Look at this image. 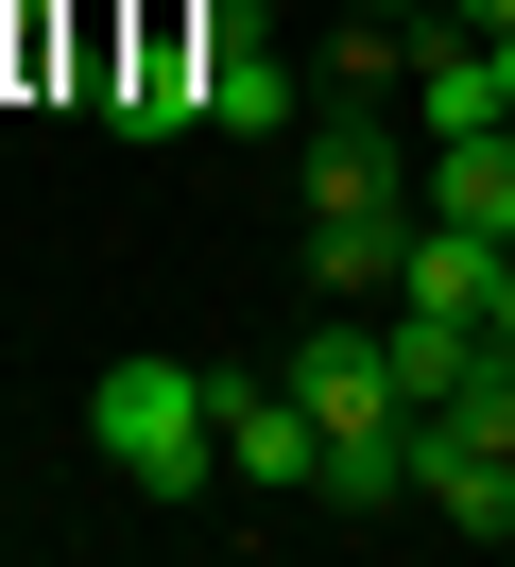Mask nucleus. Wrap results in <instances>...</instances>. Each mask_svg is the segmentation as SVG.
Listing matches in <instances>:
<instances>
[{
  "label": "nucleus",
  "instance_id": "obj_11",
  "mask_svg": "<svg viewBox=\"0 0 515 567\" xmlns=\"http://www.w3.org/2000/svg\"><path fill=\"white\" fill-rule=\"evenodd\" d=\"M327 498H343V516H395V498H412V413L395 430H327Z\"/></svg>",
  "mask_w": 515,
  "mask_h": 567
},
{
  "label": "nucleus",
  "instance_id": "obj_14",
  "mask_svg": "<svg viewBox=\"0 0 515 567\" xmlns=\"http://www.w3.org/2000/svg\"><path fill=\"white\" fill-rule=\"evenodd\" d=\"M481 327H498V344H515V258H498V310H481Z\"/></svg>",
  "mask_w": 515,
  "mask_h": 567
},
{
  "label": "nucleus",
  "instance_id": "obj_3",
  "mask_svg": "<svg viewBox=\"0 0 515 567\" xmlns=\"http://www.w3.org/2000/svg\"><path fill=\"white\" fill-rule=\"evenodd\" d=\"M412 498H430L446 533H481V550H515V447L464 413H412Z\"/></svg>",
  "mask_w": 515,
  "mask_h": 567
},
{
  "label": "nucleus",
  "instance_id": "obj_2",
  "mask_svg": "<svg viewBox=\"0 0 515 567\" xmlns=\"http://www.w3.org/2000/svg\"><path fill=\"white\" fill-rule=\"evenodd\" d=\"M224 395V482H258V498H327V413H309L292 379H206Z\"/></svg>",
  "mask_w": 515,
  "mask_h": 567
},
{
  "label": "nucleus",
  "instance_id": "obj_15",
  "mask_svg": "<svg viewBox=\"0 0 515 567\" xmlns=\"http://www.w3.org/2000/svg\"><path fill=\"white\" fill-rule=\"evenodd\" d=\"M0 533H18V498H0Z\"/></svg>",
  "mask_w": 515,
  "mask_h": 567
},
{
  "label": "nucleus",
  "instance_id": "obj_8",
  "mask_svg": "<svg viewBox=\"0 0 515 567\" xmlns=\"http://www.w3.org/2000/svg\"><path fill=\"white\" fill-rule=\"evenodd\" d=\"M378 361H395V395H412V413H446V395H464V361H481V327L395 292V310H378Z\"/></svg>",
  "mask_w": 515,
  "mask_h": 567
},
{
  "label": "nucleus",
  "instance_id": "obj_7",
  "mask_svg": "<svg viewBox=\"0 0 515 567\" xmlns=\"http://www.w3.org/2000/svg\"><path fill=\"white\" fill-rule=\"evenodd\" d=\"M292 189H309V224H361V207H412V189H395V155H378V138H361V104H343V121H327V138H309V155H292Z\"/></svg>",
  "mask_w": 515,
  "mask_h": 567
},
{
  "label": "nucleus",
  "instance_id": "obj_13",
  "mask_svg": "<svg viewBox=\"0 0 515 567\" xmlns=\"http://www.w3.org/2000/svg\"><path fill=\"white\" fill-rule=\"evenodd\" d=\"M430 18H464V35H515V0H430Z\"/></svg>",
  "mask_w": 515,
  "mask_h": 567
},
{
  "label": "nucleus",
  "instance_id": "obj_12",
  "mask_svg": "<svg viewBox=\"0 0 515 567\" xmlns=\"http://www.w3.org/2000/svg\"><path fill=\"white\" fill-rule=\"evenodd\" d=\"M240 35H275V0H189V52H240Z\"/></svg>",
  "mask_w": 515,
  "mask_h": 567
},
{
  "label": "nucleus",
  "instance_id": "obj_1",
  "mask_svg": "<svg viewBox=\"0 0 515 567\" xmlns=\"http://www.w3.org/2000/svg\"><path fill=\"white\" fill-rule=\"evenodd\" d=\"M86 447L121 464L137 498H206V464H224V395H206V361H103V379H86Z\"/></svg>",
  "mask_w": 515,
  "mask_h": 567
},
{
  "label": "nucleus",
  "instance_id": "obj_5",
  "mask_svg": "<svg viewBox=\"0 0 515 567\" xmlns=\"http://www.w3.org/2000/svg\"><path fill=\"white\" fill-rule=\"evenodd\" d=\"M498 258H515V241H481V224H430V207H412V276H395V292L481 327V310H498Z\"/></svg>",
  "mask_w": 515,
  "mask_h": 567
},
{
  "label": "nucleus",
  "instance_id": "obj_9",
  "mask_svg": "<svg viewBox=\"0 0 515 567\" xmlns=\"http://www.w3.org/2000/svg\"><path fill=\"white\" fill-rule=\"evenodd\" d=\"M430 224H481V241H515V138H430V189H412Z\"/></svg>",
  "mask_w": 515,
  "mask_h": 567
},
{
  "label": "nucleus",
  "instance_id": "obj_6",
  "mask_svg": "<svg viewBox=\"0 0 515 567\" xmlns=\"http://www.w3.org/2000/svg\"><path fill=\"white\" fill-rule=\"evenodd\" d=\"M189 104L224 121V138H275V121H292V52H275V35H240V52H189Z\"/></svg>",
  "mask_w": 515,
  "mask_h": 567
},
{
  "label": "nucleus",
  "instance_id": "obj_4",
  "mask_svg": "<svg viewBox=\"0 0 515 567\" xmlns=\"http://www.w3.org/2000/svg\"><path fill=\"white\" fill-rule=\"evenodd\" d=\"M275 379H292L327 430H395V413H412V395H395V361H378V310H309Z\"/></svg>",
  "mask_w": 515,
  "mask_h": 567
},
{
  "label": "nucleus",
  "instance_id": "obj_10",
  "mask_svg": "<svg viewBox=\"0 0 515 567\" xmlns=\"http://www.w3.org/2000/svg\"><path fill=\"white\" fill-rule=\"evenodd\" d=\"M412 35H430V18H361V0H343V35H327V104H378V86H412Z\"/></svg>",
  "mask_w": 515,
  "mask_h": 567
}]
</instances>
